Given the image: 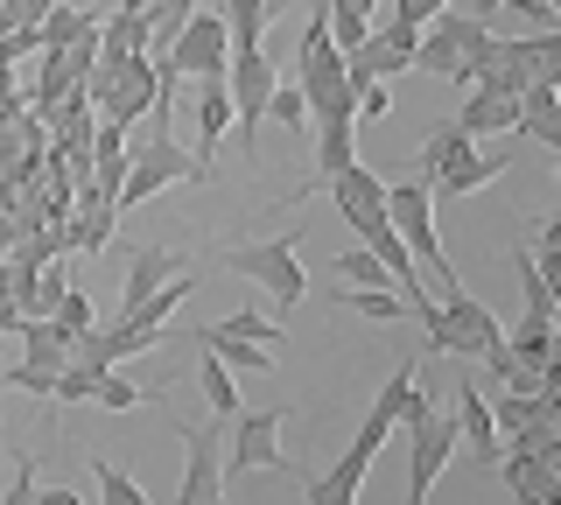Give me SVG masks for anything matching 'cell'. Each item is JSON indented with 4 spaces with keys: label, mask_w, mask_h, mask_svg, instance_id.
I'll list each match as a JSON object with an SVG mask.
<instances>
[{
    "label": "cell",
    "mask_w": 561,
    "mask_h": 505,
    "mask_svg": "<svg viewBox=\"0 0 561 505\" xmlns=\"http://www.w3.org/2000/svg\"><path fill=\"white\" fill-rule=\"evenodd\" d=\"M84 99L99 106V119H119V127L148 119L154 106H162V64H154V49H127V57H99V71L84 78Z\"/></svg>",
    "instance_id": "1"
},
{
    "label": "cell",
    "mask_w": 561,
    "mask_h": 505,
    "mask_svg": "<svg viewBox=\"0 0 561 505\" xmlns=\"http://www.w3.org/2000/svg\"><path fill=\"white\" fill-rule=\"evenodd\" d=\"M414 323L428 330V352H443V358H484L491 344H505L499 317H491L478 295H463V288H449L443 302H428Z\"/></svg>",
    "instance_id": "2"
},
{
    "label": "cell",
    "mask_w": 561,
    "mask_h": 505,
    "mask_svg": "<svg viewBox=\"0 0 561 505\" xmlns=\"http://www.w3.org/2000/svg\"><path fill=\"white\" fill-rule=\"evenodd\" d=\"M386 218H393V232L408 239V253L421 260V274H435V288H463L443 253V232H435V190L428 183H386Z\"/></svg>",
    "instance_id": "3"
},
{
    "label": "cell",
    "mask_w": 561,
    "mask_h": 505,
    "mask_svg": "<svg viewBox=\"0 0 561 505\" xmlns=\"http://www.w3.org/2000/svg\"><path fill=\"white\" fill-rule=\"evenodd\" d=\"M484 43H491V22H484V14H456V8H443L428 28H421V43H414V71L449 78V84H470V64H478Z\"/></svg>",
    "instance_id": "4"
},
{
    "label": "cell",
    "mask_w": 561,
    "mask_h": 505,
    "mask_svg": "<svg viewBox=\"0 0 561 505\" xmlns=\"http://www.w3.org/2000/svg\"><path fill=\"white\" fill-rule=\"evenodd\" d=\"M400 428H408V505H421L435 492V478L449 470V457L463 449V435H456V414L435 408V400H421Z\"/></svg>",
    "instance_id": "5"
},
{
    "label": "cell",
    "mask_w": 561,
    "mask_h": 505,
    "mask_svg": "<svg viewBox=\"0 0 561 505\" xmlns=\"http://www.w3.org/2000/svg\"><path fill=\"white\" fill-rule=\"evenodd\" d=\"M204 176H210L204 154H190L175 134H148V141H134V169H127V183H119V211L148 204L154 190H169V183H204Z\"/></svg>",
    "instance_id": "6"
},
{
    "label": "cell",
    "mask_w": 561,
    "mask_h": 505,
    "mask_svg": "<svg viewBox=\"0 0 561 505\" xmlns=\"http://www.w3.org/2000/svg\"><path fill=\"white\" fill-rule=\"evenodd\" d=\"M225 267L245 274V282H260L274 295V309H295L309 295V274H302V239H267V246H232L225 253Z\"/></svg>",
    "instance_id": "7"
},
{
    "label": "cell",
    "mask_w": 561,
    "mask_h": 505,
    "mask_svg": "<svg viewBox=\"0 0 561 505\" xmlns=\"http://www.w3.org/2000/svg\"><path fill=\"white\" fill-rule=\"evenodd\" d=\"M225 84H232L239 148L253 154V148H260V127H267V99H274V84H280L274 49H232V71H225Z\"/></svg>",
    "instance_id": "8"
},
{
    "label": "cell",
    "mask_w": 561,
    "mask_h": 505,
    "mask_svg": "<svg viewBox=\"0 0 561 505\" xmlns=\"http://www.w3.org/2000/svg\"><path fill=\"white\" fill-rule=\"evenodd\" d=\"M162 57H169L175 78H225L232 71V28H225V14L197 8L183 28H175V43L162 49Z\"/></svg>",
    "instance_id": "9"
},
{
    "label": "cell",
    "mask_w": 561,
    "mask_h": 505,
    "mask_svg": "<svg viewBox=\"0 0 561 505\" xmlns=\"http://www.w3.org/2000/svg\"><path fill=\"white\" fill-rule=\"evenodd\" d=\"M280 408H239L232 414V449H225V484L232 478H253V470H288L280 457Z\"/></svg>",
    "instance_id": "10"
},
{
    "label": "cell",
    "mask_w": 561,
    "mask_h": 505,
    "mask_svg": "<svg viewBox=\"0 0 561 505\" xmlns=\"http://www.w3.org/2000/svg\"><path fill=\"white\" fill-rule=\"evenodd\" d=\"M190 463H183V484H175V505H218L225 498V422H175Z\"/></svg>",
    "instance_id": "11"
},
{
    "label": "cell",
    "mask_w": 561,
    "mask_h": 505,
    "mask_svg": "<svg viewBox=\"0 0 561 505\" xmlns=\"http://www.w3.org/2000/svg\"><path fill=\"white\" fill-rule=\"evenodd\" d=\"M330 183V204H337V218L351 225L358 239H373V232H386V176H373L365 162H344L337 176H323Z\"/></svg>",
    "instance_id": "12"
},
{
    "label": "cell",
    "mask_w": 561,
    "mask_h": 505,
    "mask_svg": "<svg viewBox=\"0 0 561 505\" xmlns=\"http://www.w3.org/2000/svg\"><path fill=\"white\" fill-rule=\"evenodd\" d=\"M470 84H491V92H526V84H534L526 36H499V28H491V43L478 49V64H470Z\"/></svg>",
    "instance_id": "13"
},
{
    "label": "cell",
    "mask_w": 561,
    "mask_h": 505,
    "mask_svg": "<svg viewBox=\"0 0 561 505\" xmlns=\"http://www.w3.org/2000/svg\"><path fill=\"white\" fill-rule=\"evenodd\" d=\"M456 435H463V449H470L478 463H499V457H505V428H499L491 400L470 387V379L456 387Z\"/></svg>",
    "instance_id": "14"
},
{
    "label": "cell",
    "mask_w": 561,
    "mask_h": 505,
    "mask_svg": "<svg viewBox=\"0 0 561 505\" xmlns=\"http://www.w3.org/2000/svg\"><path fill=\"white\" fill-rule=\"evenodd\" d=\"M505 169H513V154H478V148H463L456 162H443V169L428 176V190H435V197H478V190L499 183Z\"/></svg>",
    "instance_id": "15"
},
{
    "label": "cell",
    "mask_w": 561,
    "mask_h": 505,
    "mask_svg": "<svg viewBox=\"0 0 561 505\" xmlns=\"http://www.w3.org/2000/svg\"><path fill=\"white\" fill-rule=\"evenodd\" d=\"M456 127H463L470 141H484V134H519V92L470 84V99H463V113H456Z\"/></svg>",
    "instance_id": "16"
},
{
    "label": "cell",
    "mask_w": 561,
    "mask_h": 505,
    "mask_svg": "<svg viewBox=\"0 0 561 505\" xmlns=\"http://www.w3.org/2000/svg\"><path fill=\"white\" fill-rule=\"evenodd\" d=\"M113 225H119V204L113 197H99V190H78V218L64 225V253H99L105 239H113Z\"/></svg>",
    "instance_id": "17"
},
{
    "label": "cell",
    "mask_w": 561,
    "mask_h": 505,
    "mask_svg": "<svg viewBox=\"0 0 561 505\" xmlns=\"http://www.w3.org/2000/svg\"><path fill=\"white\" fill-rule=\"evenodd\" d=\"M183 274V253H169V246H134V260H127V288H119V309H134V302H148L162 282H175ZM113 309V317H119Z\"/></svg>",
    "instance_id": "18"
},
{
    "label": "cell",
    "mask_w": 561,
    "mask_h": 505,
    "mask_svg": "<svg viewBox=\"0 0 561 505\" xmlns=\"http://www.w3.org/2000/svg\"><path fill=\"white\" fill-rule=\"evenodd\" d=\"M519 141H540V148H561V84H526L519 92Z\"/></svg>",
    "instance_id": "19"
},
{
    "label": "cell",
    "mask_w": 561,
    "mask_h": 505,
    "mask_svg": "<svg viewBox=\"0 0 561 505\" xmlns=\"http://www.w3.org/2000/svg\"><path fill=\"white\" fill-rule=\"evenodd\" d=\"M14 337H22V358L43 365V372H64V365H70V344H78L57 317H22V330H14Z\"/></svg>",
    "instance_id": "20"
},
{
    "label": "cell",
    "mask_w": 561,
    "mask_h": 505,
    "mask_svg": "<svg viewBox=\"0 0 561 505\" xmlns=\"http://www.w3.org/2000/svg\"><path fill=\"white\" fill-rule=\"evenodd\" d=\"M365 470H373V449H358V443H351L344 457H337V470H330V478H316L302 498H309V505H351V498L365 492Z\"/></svg>",
    "instance_id": "21"
},
{
    "label": "cell",
    "mask_w": 561,
    "mask_h": 505,
    "mask_svg": "<svg viewBox=\"0 0 561 505\" xmlns=\"http://www.w3.org/2000/svg\"><path fill=\"white\" fill-rule=\"evenodd\" d=\"M197 352H218L225 365H239V372H274V344L232 337L225 323H204V330H197Z\"/></svg>",
    "instance_id": "22"
},
{
    "label": "cell",
    "mask_w": 561,
    "mask_h": 505,
    "mask_svg": "<svg viewBox=\"0 0 561 505\" xmlns=\"http://www.w3.org/2000/svg\"><path fill=\"white\" fill-rule=\"evenodd\" d=\"M232 134V84L225 78H197V141H204V162L210 148Z\"/></svg>",
    "instance_id": "23"
},
{
    "label": "cell",
    "mask_w": 561,
    "mask_h": 505,
    "mask_svg": "<svg viewBox=\"0 0 561 505\" xmlns=\"http://www.w3.org/2000/svg\"><path fill=\"white\" fill-rule=\"evenodd\" d=\"M344 162H358V113L316 119V169H323V176H337Z\"/></svg>",
    "instance_id": "24"
},
{
    "label": "cell",
    "mask_w": 561,
    "mask_h": 505,
    "mask_svg": "<svg viewBox=\"0 0 561 505\" xmlns=\"http://www.w3.org/2000/svg\"><path fill=\"white\" fill-rule=\"evenodd\" d=\"M197 387H204V400H210V414H218V422H232V414H239V379H232V365H225L218 352L197 358Z\"/></svg>",
    "instance_id": "25"
},
{
    "label": "cell",
    "mask_w": 561,
    "mask_h": 505,
    "mask_svg": "<svg viewBox=\"0 0 561 505\" xmlns=\"http://www.w3.org/2000/svg\"><path fill=\"white\" fill-rule=\"evenodd\" d=\"M105 22V14H92V8H49L43 22H35V36H43V49H64V43H78V36H92V28Z\"/></svg>",
    "instance_id": "26"
},
{
    "label": "cell",
    "mask_w": 561,
    "mask_h": 505,
    "mask_svg": "<svg viewBox=\"0 0 561 505\" xmlns=\"http://www.w3.org/2000/svg\"><path fill=\"white\" fill-rule=\"evenodd\" d=\"M337 302H344V309H358V317H373V323H400V317H414L408 295H400L393 282H386V288H337Z\"/></svg>",
    "instance_id": "27"
},
{
    "label": "cell",
    "mask_w": 561,
    "mask_h": 505,
    "mask_svg": "<svg viewBox=\"0 0 561 505\" xmlns=\"http://www.w3.org/2000/svg\"><path fill=\"white\" fill-rule=\"evenodd\" d=\"M267 14H274V0H225L232 49H260V36H267Z\"/></svg>",
    "instance_id": "28"
},
{
    "label": "cell",
    "mask_w": 561,
    "mask_h": 505,
    "mask_svg": "<svg viewBox=\"0 0 561 505\" xmlns=\"http://www.w3.org/2000/svg\"><path fill=\"white\" fill-rule=\"evenodd\" d=\"M197 8H204V0H148V49H154V57L175 43V28H183Z\"/></svg>",
    "instance_id": "29"
},
{
    "label": "cell",
    "mask_w": 561,
    "mask_h": 505,
    "mask_svg": "<svg viewBox=\"0 0 561 505\" xmlns=\"http://www.w3.org/2000/svg\"><path fill=\"white\" fill-rule=\"evenodd\" d=\"M463 148H478V141H470V134L456 127V119H435V127H428V141H421V169L435 176V169H443V162H456Z\"/></svg>",
    "instance_id": "30"
},
{
    "label": "cell",
    "mask_w": 561,
    "mask_h": 505,
    "mask_svg": "<svg viewBox=\"0 0 561 505\" xmlns=\"http://www.w3.org/2000/svg\"><path fill=\"white\" fill-rule=\"evenodd\" d=\"M105 372H113V365H92V358H70L64 372H57V393H49V400H64V408H78V400H92V393H99V379H105Z\"/></svg>",
    "instance_id": "31"
},
{
    "label": "cell",
    "mask_w": 561,
    "mask_h": 505,
    "mask_svg": "<svg viewBox=\"0 0 561 505\" xmlns=\"http://www.w3.org/2000/svg\"><path fill=\"white\" fill-rule=\"evenodd\" d=\"M337 274H344V288H386V282H393V274H386V260L365 246V239L351 253H337Z\"/></svg>",
    "instance_id": "32"
},
{
    "label": "cell",
    "mask_w": 561,
    "mask_h": 505,
    "mask_svg": "<svg viewBox=\"0 0 561 505\" xmlns=\"http://www.w3.org/2000/svg\"><path fill=\"white\" fill-rule=\"evenodd\" d=\"M526 64H534V84H561V22L526 36Z\"/></svg>",
    "instance_id": "33"
},
{
    "label": "cell",
    "mask_w": 561,
    "mask_h": 505,
    "mask_svg": "<svg viewBox=\"0 0 561 505\" xmlns=\"http://www.w3.org/2000/svg\"><path fill=\"white\" fill-rule=\"evenodd\" d=\"M513 274H519V288H526V309H540V317H561V302H554V288H548V274H540V260L534 253H513Z\"/></svg>",
    "instance_id": "34"
},
{
    "label": "cell",
    "mask_w": 561,
    "mask_h": 505,
    "mask_svg": "<svg viewBox=\"0 0 561 505\" xmlns=\"http://www.w3.org/2000/svg\"><path fill=\"white\" fill-rule=\"evenodd\" d=\"M92 478H99V498L105 505H148V492H140V478H134V470H119V463H92Z\"/></svg>",
    "instance_id": "35"
},
{
    "label": "cell",
    "mask_w": 561,
    "mask_h": 505,
    "mask_svg": "<svg viewBox=\"0 0 561 505\" xmlns=\"http://www.w3.org/2000/svg\"><path fill=\"white\" fill-rule=\"evenodd\" d=\"M267 119H280V127H295V134L309 127V99H302V84H295V78H280V84H274Z\"/></svg>",
    "instance_id": "36"
},
{
    "label": "cell",
    "mask_w": 561,
    "mask_h": 505,
    "mask_svg": "<svg viewBox=\"0 0 561 505\" xmlns=\"http://www.w3.org/2000/svg\"><path fill=\"white\" fill-rule=\"evenodd\" d=\"M0 387H22V393H35V400H49L57 393V372H43V365H0Z\"/></svg>",
    "instance_id": "37"
},
{
    "label": "cell",
    "mask_w": 561,
    "mask_h": 505,
    "mask_svg": "<svg viewBox=\"0 0 561 505\" xmlns=\"http://www.w3.org/2000/svg\"><path fill=\"white\" fill-rule=\"evenodd\" d=\"M64 288H70V274H64V267H35V295H28V317H49V309L64 302Z\"/></svg>",
    "instance_id": "38"
},
{
    "label": "cell",
    "mask_w": 561,
    "mask_h": 505,
    "mask_svg": "<svg viewBox=\"0 0 561 505\" xmlns=\"http://www.w3.org/2000/svg\"><path fill=\"white\" fill-rule=\"evenodd\" d=\"M49 317H57L70 337H78V330H92V323H99V309H92V295H84V288H64V302L49 309Z\"/></svg>",
    "instance_id": "39"
},
{
    "label": "cell",
    "mask_w": 561,
    "mask_h": 505,
    "mask_svg": "<svg viewBox=\"0 0 561 505\" xmlns=\"http://www.w3.org/2000/svg\"><path fill=\"white\" fill-rule=\"evenodd\" d=\"M92 400H99V408H113V414H127V408H140V400H148V393H140L134 379H119V365H113V372L99 379V393H92Z\"/></svg>",
    "instance_id": "40"
},
{
    "label": "cell",
    "mask_w": 561,
    "mask_h": 505,
    "mask_svg": "<svg viewBox=\"0 0 561 505\" xmlns=\"http://www.w3.org/2000/svg\"><path fill=\"white\" fill-rule=\"evenodd\" d=\"M225 330H232V337H253V344H280V323L260 317V309H239V317H225Z\"/></svg>",
    "instance_id": "41"
},
{
    "label": "cell",
    "mask_w": 561,
    "mask_h": 505,
    "mask_svg": "<svg viewBox=\"0 0 561 505\" xmlns=\"http://www.w3.org/2000/svg\"><path fill=\"white\" fill-rule=\"evenodd\" d=\"M443 8H456V0H393V22H408V28H428Z\"/></svg>",
    "instance_id": "42"
},
{
    "label": "cell",
    "mask_w": 561,
    "mask_h": 505,
    "mask_svg": "<svg viewBox=\"0 0 561 505\" xmlns=\"http://www.w3.org/2000/svg\"><path fill=\"white\" fill-rule=\"evenodd\" d=\"M393 113V92H386V78H358V119H379Z\"/></svg>",
    "instance_id": "43"
},
{
    "label": "cell",
    "mask_w": 561,
    "mask_h": 505,
    "mask_svg": "<svg viewBox=\"0 0 561 505\" xmlns=\"http://www.w3.org/2000/svg\"><path fill=\"white\" fill-rule=\"evenodd\" d=\"M49 8H57V0H8V28H35Z\"/></svg>",
    "instance_id": "44"
},
{
    "label": "cell",
    "mask_w": 561,
    "mask_h": 505,
    "mask_svg": "<svg viewBox=\"0 0 561 505\" xmlns=\"http://www.w3.org/2000/svg\"><path fill=\"white\" fill-rule=\"evenodd\" d=\"M0 498H8V505H28V498H35V463H28V457L14 463V484H8Z\"/></svg>",
    "instance_id": "45"
},
{
    "label": "cell",
    "mask_w": 561,
    "mask_h": 505,
    "mask_svg": "<svg viewBox=\"0 0 561 505\" xmlns=\"http://www.w3.org/2000/svg\"><path fill=\"white\" fill-rule=\"evenodd\" d=\"M540 253H561V211L548 218V232H540Z\"/></svg>",
    "instance_id": "46"
},
{
    "label": "cell",
    "mask_w": 561,
    "mask_h": 505,
    "mask_svg": "<svg viewBox=\"0 0 561 505\" xmlns=\"http://www.w3.org/2000/svg\"><path fill=\"white\" fill-rule=\"evenodd\" d=\"M554 183H561V148H554Z\"/></svg>",
    "instance_id": "47"
},
{
    "label": "cell",
    "mask_w": 561,
    "mask_h": 505,
    "mask_svg": "<svg viewBox=\"0 0 561 505\" xmlns=\"http://www.w3.org/2000/svg\"><path fill=\"white\" fill-rule=\"evenodd\" d=\"M0 28H8V0H0Z\"/></svg>",
    "instance_id": "48"
}]
</instances>
